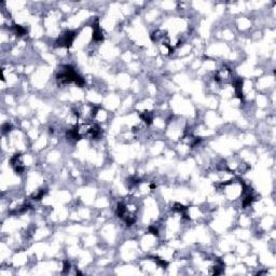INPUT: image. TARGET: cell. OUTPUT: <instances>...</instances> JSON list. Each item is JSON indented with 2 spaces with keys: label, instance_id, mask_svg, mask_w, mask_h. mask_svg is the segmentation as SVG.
<instances>
[{
  "label": "cell",
  "instance_id": "2",
  "mask_svg": "<svg viewBox=\"0 0 276 276\" xmlns=\"http://www.w3.org/2000/svg\"><path fill=\"white\" fill-rule=\"evenodd\" d=\"M104 39V35L103 31L100 29L99 24H98V21H95L93 23V40L94 41H101Z\"/></svg>",
  "mask_w": 276,
  "mask_h": 276
},
{
  "label": "cell",
  "instance_id": "7",
  "mask_svg": "<svg viewBox=\"0 0 276 276\" xmlns=\"http://www.w3.org/2000/svg\"><path fill=\"white\" fill-rule=\"evenodd\" d=\"M70 270V263L69 261H65L64 262V269H63V272L64 273H67L68 271Z\"/></svg>",
  "mask_w": 276,
  "mask_h": 276
},
{
  "label": "cell",
  "instance_id": "5",
  "mask_svg": "<svg viewBox=\"0 0 276 276\" xmlns=\"http://www.w3.org/2000/svg\"><path fill=\"white\" fill-rule=\"evenodd\" d=\"M148 231H149V233H151L152 235L159 236V230H158V228H155L154 226H150L149 229H148Z\"/></svg>",
  "mask_w": 276,
  "mask_h": 276
},
{
  "label": "cell",
  "instance_id": "1",
  "mask_svg": "<svg viewBox=\"0 0 276 276\" xmlns=\"http://www.w3.org/2000/svg\"><path fill=\"white\" fill-rule=\"evenodd\" d=\"M76 33L72 31V30H67L64 33H62L60 36V38L55 41V45L56 47L60 48H70L71 44H72L74 38H76Z\"/></svg>",
  "mask_w": 276,
  "mask_h": 276
},
{
  "label": "cell",
  "instance_id": "4",
  "mask_svg": "<svg viewBox=\"0 0 276 276\" xmlns=\"http://www.w3.org/2000/svg\"><path fill=\"white\" fill-rule=\"evenodd\" d=\"M13 29H14V31H15V33H16L17 36H23V35H25V33H26V29H25L24 27L21 26V25H16V24H14V25H13Z\"/></svg>",
  "mask_w": 276,
  "mask_h": 276
},
{
  "label": "cell",
  "instance_id": "6",
  "mask_svg": "<svg viewBox=\"0 0 276 276\" xmlns=\"http://www.w3.org/2000/svg\"><path fill=\"white\" fill-rule=\"evenodd\" d=\"M11 130H12V125H11V124L4 123V125H2V133H4V134L9 133Z\"/></svg>",
  "mask_w": 276,
  "mask_h": 276
},
{
  "label": "cell",
  "instance_id": "3",
  "mask_svg": "<svg viewBox=\"0 0 276 276\" xmlns=\"http://www.w3.org/2000/svg\"><path fill=\"white\" fill-rule=\"evenodd\" d=\"M45 193H47V190H45V189L38 190V192L33 193V195H31V199H33V200H35V201H39V200H41V199H42L44 195H45Z\"/></svg>",
  "mask_w": 276,
  "mask_h": 276
}]
</instances>
